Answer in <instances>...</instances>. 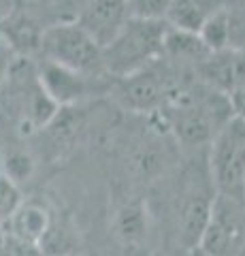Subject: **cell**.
Returning <instances> with one entry per match:
<instances>
[{
  "instance_id": "cell-1",
  "label": "cell",
  "mask_w": 245,
  "mask_h": 256,
  "mask_svg": "<svg viewBox=\"0 0 245 256\" xmlns=\"http://www.w3.org/2000/svg\"><path fill=\"white\" fill-rule=\"evenodd\" d=\"M164 20L132 18L124 24L117 36L102 50L105 70L117 77H128L145 68L160 54H164V36H167Z\"/></svg>"
},
{
  "instance_id": "cell-2",
  "label": "cell",
  "mask_w": 245,
  "mask_h": 256,
  "mask_svg": "<svg viewBox=\"0 0 245 256\" xmlns=\"http://www.w3.org/2000/svg\"><path fill=\"white\" fill-rule=\"evenodd\" d=\"M43 50L49 62L66 66L81 77H90L105 70L102 50L79 24H60L47 30L43 36Z\"/></svg>"
},
{
  "instance_id": "cell-3",
  "label": "cell",
  "mask_w": 245,
  "mask_h": 256,
  "mask_svg": "<svg viewBox=\"0 0 245 256\" xmlns=\"http://www.w3.org/2000/svg\"><path fill=\"white\" fill-rule=\"evenodd\" d=\"M213 178L224 196L239 203L245 194V120H231L213 143Z\"/></svg>"
},
{
  "instance_id": "cell-4",
  "label": "cell",
  "mask_w": 245,
  "mask_h": 256,
  "mask_svg": "<svg viewBox=\"0 0 245 256\" xmlns=\"http://www.w3.org/2000/svg\"><path fill=\"white\" fill-rule=\"evenodd\" d=\"M245 242L239 203L224 194L211 201L209 220L199 239V250L205 256H239Z\"/></svg>"
},
{
  "instance_id": "cell-5",
  "label": "cell",
  "mask_w": 245,
  "mask_h": 256,
  "mask_svg": "<svg viewBox=\"0 0 245 256\" xmlns=\"http://www.w3.org/2000/svg\"><path fill=\"white\" fill-rule=\"evenodd\" d=\"M130 18L128 0H90L81 13L79 26L100 50H105Z\"/></svg>"
},
{
  "instance_id": "cell-6",
  "label": "cell",
  "mask_w": 245,
  "mask_h": 256,
  "mask_svg": "<svg viewBox=\"0 0 245 256\" xmlns=\"http://www.w3.org/2000/svg\"><path fill=\"white\" fill-rule=\"evenodd\" d=\"M41 88L53 105H68L85 92V77L47 60L41 68Z\"/></svg>"
},
{
  "instance_id": "cell-7",
  "label": "cell",
  "mask_w": 245,
  "mask_h": 256,
  "mask_svg": "<svg viewBox=\"0 0 245 256\" xmlns=\"http://www.w3.org/2000/svg\"><path fill=\"white\" fill-rule=\"evenodd\" d=\"M218 9H224L222 0H171L164 22L175 30L199 34L203 24Z\"/></svg>"
},
{
  "instance_id": "cell-8",
  "label": "cell",
  "mask_w": 245,
  "mask_h": 256,
  "mask_svg": "<svg viewBox=\"0 0 245 256\" xmlns=\"http://www.w3.org/2000/svg\"><path fill=\"white\" fill-rule=\"evenodd\" d=\"M49 214L36 203H21L19 210L11 216V220L4 224L2 230L4 235H11L15 239L28 244H36L43 239V235L49 228Z\"/></svg>"
},
{
  "instance_id": "cell-9",
  "label": "cell",
  "mask_w": 245,
  "mask_h": 256,
  "mask_svg": "<svg viewBox=\"0 0 245 256\" xmlns=\"http://www.w3.org/2000/svg\"><path fill=\"white\" fill-rule=\"evenodd\" d=\"M124 94L134 107H152L160 96V84H158L154 73H145V68H141L126 77Z\"/></svg>"
},
{
  "instance_id": "cell-10",
  "label": "cell",
  "mask_w": 245,
  "mask_h": 256,
  "mask_svg": "<svg viewBox=\"0 0 245 256\" xmlns=\"http://www.w3.org/2000/svg\"><path fill=\"white\" fill-rule=\"evenodd\" d=\"M233 36V22L231 13L226 9H218L213 15H209L207 22L203 24V28L199 30V38L209 52H224Z\"/></svg>"
},
{
  "instance_id": "cell-11",
  "label": "cell",
  "mask_w": 245,
  "mask_h": 256,
  "mask_svg": "<svg viewBox=\"0 0 245 256\" xmlns=\"http://www.w3.org/2000/svg\"><path fill=\"white\" fill-rule=\"evenodd\" d=\"M164 52L173 54L175 58H196L207 52V47L203 45L199 34L169 28L167 36H164Z\"/></svg>"
},
{
  "instance_id": "cell-12",
  "label": "cell",
  "mask_w": 245,
  "mask_h": 256,
  "mask_svg": "<svg viewBox=\"0 0 245 256\" xmlns=\"http://www.w3.org/2000/svg\"><path fill=\"white\" fill-rule=\"evenodd\" d=\"M21 194L15 182L6 175H0V226H4L11 220V216L19 210Z\"/></svg>"
},
{
  "instance_id": "cell-13",
  "label": "cell",
  "mask_w": 245,
  "mask_h": 256,
  "mask_svg": "<svg viewBox=\"0 0 245 256\" xmlns=\"http://www.w3.org/2000/svg\"><path fill=\"white\" fill-rule=\"evenodd\" d=\"M130 13L134 18H145V20H164L171 0H128Z\"/></svg>"
},
{
  "instance_id": "cell-14",
  "label": "cell",
  "mask_w": 245,
  "mask_h": 256,
  "mask_svg": "<svg viewBox=\"0 0 245 256\" xmlns=\"http://www.w3.org/2000/svg\"><path fill=\"white\" fill-rule=\"evenodd\" d=\"M0 256H45L41 252V248L36 244H28L21 242V239H15L11 235H4V244L2 250H0Z\"/></svg>"
},
{
  "instance_id": "cell-15",
  "label": "cell",
  "mask_w": 245,
  "mask_h": 256,
  "mask_svg": "<svg viewBox=\"0 0 245 256\" xmlns=\"http://www.w3.org/2000/svg\"><path fill=\"white\" fill-rule=\"evenodd\" d=\"M231 109L237 114V118L245 120V82L231 90Z\"/></svg>"
},
{
  "instance_id": "cell-16",
  "label": "cell",
  "mask_w": 245,
  "mask_h": 256,
  "mask_svg": "<svg viewBox=\"0 0 245 256\" xmlns=\"http://www.w3.org/2000/svg\"><path fill=\"white\" fill-rule=\"evenodd\" d=\"M190 252L192 250H188V248H173V250H162L154 256H190Z\"/></svg>"
},
{
  "instance_id": "cell-17",
  "label": "cell",
  "mask_w": 245,
  "mask_h": 256,
  "mask_svg": "<svg viewBox=\"0 0 245 256\" xmlns=\"http://www.w3.org/2000/svg\"><path fill=\"white\" fill-rule=\"evenodd\" d=\"M190 256H205V254L199 250V248H192V252H190Z\"/></svg>"
},
{
  "instance_id": "cell-18",
  "label": "cell",
  "mask_w": 245,
  "mask_h": 256,
  "mask_svg": "<svg viewBox=\"0 0 245 256\" xmlns=\"http://www.w3.org/2000/svg\"><path fill=\"white\" fill-rule=\"evenodd\" d=\"M2 244H4V230L0 226V250H2Z\"/></svg>"
}]
</instances>
